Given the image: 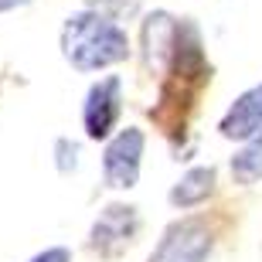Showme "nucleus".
Masks as SVG:
<instances>
[{
    "label": "nucleus",
    "mask_w": 262,
    "mask_h": 262,
    "mask_svg": "<svg viewBox=\"0 0 262 262\" xmlns=\"http://www.w3.org/2000/svg\"><path fill=\"white\" fill-rule=\"evenodd\" d=\"M61 48L78 72H99V68L126 58L129 38L113 17L99 10H82L75 17H68L65 31H61Z\"/></svg>",
    "instance_id": "nucleus-1"
},
{
    "label": "nucleus",
    "mask_w": 262,
    "mask_h": 262,
    "mask_svg": "<svg viewBox=\"0 0 262 262\" xmlns=\"http://www.w3.org/2000/svg\"><path fill=\"white\" fill-rule=\"evenodd\" d=\"M140 157H143V133L136 126H126L123 133L106 146L102 174L109 187H133L140 177Z\"/></svg>",
    "instance_id": "nucleus-2"
},
{
    "label": "nucleus",
    "mask_w": 262,
    "mask_h": 262,
    "mask_svg": "<svg viewBox=\"0 0 262 262\" xmlns=\"http://www.w3.org/2000/svg\"><path fill=\"white\" fill-rule=\"evenodd\" d=\"M211 252V232L201 222H181L160 238L150 262H204Z\"/></svg>",
    "instance_id": "nucleus-3"
},
{
    "label": "nucleus",
    "mask_w": 262,
    "mask_h": 262,
    "mask_svg": "<svg viewBox=\"0 0 262 262\" xmlns=\"http://www.w3.org/2000/svg\"><path fill=\"white\" fill-rule=\"evenodd\" d=\"M136 228H140L136 208H129V204H109L106 211L99 214V222L92 225L89 245H92L96 252H102V255H116L133 242Z\"/></svg>",
    "instance_id": "nucleus-4"
},
{
    "label": "nucleus",
    "mask_w": 262,
    "mask_h": 262,
    "mask_svg": "<svg viewBox=\"0 0 262 262\" xmlns=\"http://www.w3.org/2000/svg\"><path fill=\"white\" fill-rule=\"evenodd\" d=\"M119 89H123V82H119L116 75L102 78V82H96V85L89 89L82 119H85V133L92 136V140L109 136L113 123L119 119Z\"/></svg>",
    "instance_id": "nucleus-5"
},
{
    "label": "nucleus",
    "mask_w": 262,
    "mask_h": 262,
    "mask_svg": "<svg viewBox=\"0 0 262 262\" xmlns=\"http://www.w3.org/2000/svg\"><path fill=\"white\" fill-rule=\"evenodd\" d=\"M259 129H262V85H255L245 96L235 99L232 109L225 113L222 136H228V140H249Z\"/></svg>",
    "instance_id": "nucleus-6"
},
{
    "label": "nucleus",
    "mask_w": 262,
    "mask_h": 262,
    "mask_svg": "<svg viewBox=\"0 0 262 262\" xmlns=\"http://www.w3.org/2000/svg\"><path fill=\"white\" fill-rule=\"evenodd\" d=\"M177 41V24L170 14H154L143 24V45H146V68L150 72H164L170 55H174Z\"/></svg>",
    "instance_id": "nucleus-7"
},
{
    "label": "nucleus",
    "mask_w": 262,
    "mask_h": 262,
    "mask_svg": "<svg viewBox=\"0 0 262 262\" xmlns=\"http://www.w3.org/2000/svg\"><path fill=\"white\" fill-rule=\"evenodd\" d=\"M211 187H214V170L211 167H194L170 191V204H177V208H194V204H201L204 198L211 194Z\"/></svg>",
    "instance_id": "nucleus-8"
},
{
    "label": "nucleus",
    "mask_w": 262,
    "mask_h": 262,
    "mask_svg": "<svg viewBox=\"0 0 262 262\" xmlns=\"http://www.w3.org/2000/svg\"><path fill=\"white\" fill-rule=\"evenodd\" d=\"M232 177L238 184H252L262 177V129L249 136V146L232 157Z\"/></svg>",
    "instance_id": "nucleus-9"
},
{
    "label": "nucleus",
    "mask_w": 262,
    "mask_h": 262,
    "mask_svg": "<svg viewBox=\"0 0 262 262\" xmlns=\"http://www.w3.org/2000/svg\"><path fill=\"white\" fill-rule=\"evenodd\" d=\"M78 164V146L68 143V140H58V167L61 170H72Z\"/></svg>",
    "instance_id": "nucleus-10"
},
{
    "label": "nucleus",
    "mask_w": 262,
    "mask_h": 262,
    "mask_svg": "<svg viewBox=\"0 0 262 262\" xmlns=\"http://www.w3.org/2000/svg\"><path fill=\"white\" fill-rule=\"evenodd\" d=\"M31 262H72V252L68 249H48V252H41L38 259H31Z\"/></svg>",
    "instance_id": "nucleus-11"
},
{
    "label": "nucleus",
    "mask_w": 262,
    "mask_h": 262,
    "mask_svg": "<svg viewBox=\"0 0 262 262\" xmlns=\"http://www.w3.org/2000/svg\"><path fill=\"white\" fill-rule=\"evenodd\" d=\"M17 4H28V0H0V10H7V7H17Z\"/></svg>",
    "instance_id": "nucleus-12"
}]
</instances>
